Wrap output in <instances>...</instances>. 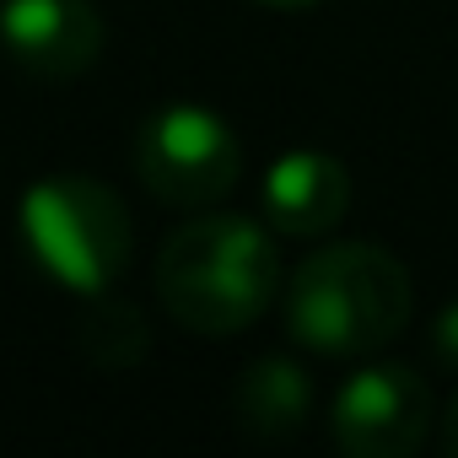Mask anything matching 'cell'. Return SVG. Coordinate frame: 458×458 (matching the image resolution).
<instances>
[{"mask_svg":"<svg viewBox=\"0 0 458 458\" xmlns=\"http://www.w3.org/2000/svg\"><path fill=\"white\" fill-rule=\"evenodd\" d=\"M233 415L249 437H292L313 415V377L286 356H259L233 388Z\"/></svg>","mask_w":458,"mask_h":458,"instance_id":"cell-8","label":"cell"},{"mask_svg":"<svg viewBox=\"0 0 458 458\" xmlns=\"http://www.w3.org/2000/svg\"><path fill=\"white\" fill-rule=\"evenodd\" d=\"M0 49L33 81H76L103 49V17L92 0H6Z\"/></svg>","mask_w":458,"mask_h":458,"instance_id":"cell-6","label":"cell"},{"mask_svg":"<svg viewBox=\"0 0 458 458\" xmlns=\"http://www.w3.org/2000/svg\"><path fill=\"white\" fill-rule=\"evenodd\" d=\"M351 205V173L340 157L297 146L286 157L270 162L265 183H259V210L276 233L286 238H318L345 216Z\"/></svg>","mask_w":458,"mask_h":458,"instance_id":"cell-7","label":"cell"},{"mask_svg":"<svg viewBox=\"0 0 458 458\" xmlns=\"http://www.w3.org/2000/svg\"><path fill=\"white\" fill-rule=\"evenodd\" d=\"M259 6H281V12H297V6H318V0H259Z\"/></svg>","mask_w":458,"mask_h":458,"instance_id":"cell-12","label":"cell"},{"mask_svg":"<svg viewBox=\"0 0 458 458\" xmlns=\"http://www.w3.org/2000/svg\"><path fill=\"white\" fill-rule=\"evenodd\" d=\"M431 356L447 367V372H458V297L437 313V324H431Z\"/></svg>","mask_w":458,"mask_h":458,"instance_id":"cell-10","label":"cell"},{"mask_svg":"<svg viewBox=\"0 0 458 458\" xmlns=\"http://www.w3.org/2000/svg\"><path fill=\"white\" fill-rule=\"evenodd\" d=\"M415 308L410 270L377 243H329L286 286V329L318 356H367L388 345Z\"/></svg>","mask_w":458,"mask_h":458,"instance_id":"cell-2","label":"cell"},{"mask_svg":"<svg viewBox=\"0 0 458 458\" xmlns=\"http://www.w3.org/2000/svg\"><path fill=\"white\" fill-rule=\"evenodd\" d=\"M140 183L178 210H205L233 194L243 173V140L205 103H162L135 135Z\"/></svg>","mask_w":458,"mask_h":458,"instance_id":"cell-4","label":"cell"},{"mask_svg":"<svg viewBox=\"0 0 458 458\" xmlns=\"http://www.w3.org/2000/svg\"><path fill=\"white\" fill-rule=\"evenodd\" d=\"M81 351L98 367H114V372L119 367H135L146 356V318H140V308L124 302V297L98 292L92 297V313L81 324Z\"/></svg>","mask_w":458,"mask_h":458,"instance_id":"cell-9","label":"cell"},{"mask_svg":"<svg viewBox=\"0 0 458 458\" xmlns=\"http://www.w3.org/2000/svg\"><path fill=\"white\" fill-rule=\"evenodd\" d=\"M281 292V254L249 216H194L157 254V297L194 335H238Z\"/></svg>","mask_w":458,"mask_h":458,"instance_id":"cell-1","label":"cell"},{"mask_svg":"<svg viewBox=\"0 0 458 458\" xmlns=\"http://www.w3.org/2000/svg\"><path fill=\"white\" fill-rule=\"evenodd\" d=\"M17 226H22L28 259H33L55 286L81 292V297L108 292V286L124 276L130 243H135V226H130L124 199H119L108 183L81 178V173L38 178V183L22 194Z\"/></svg>","mask_w":458,"mask_h":458,"instance_id":"cell-3","label":"cell"},{"mask_svg":"<svg viewBox=\"0 0 458 458\" xmlns=\"http://www.w3.org/2000/svg\"><path fill=\"white\" fill-rule=\"evenodd\" d=\"M431 383L404 361H372L335 394L329 431L351 458H410L431 431Z\"/></svg>","mask_w":458,"mask_h":458,"instance_id":"cell-5","label":"cell"},{"mask_svg":"<svg viewBox=\"0 0 458 458\" xmlns=\"http://www.w3.org/2000/svg\"><path fill=\"white\" fill-rule=\"evenodd\" d=\"M442 447L458 458V399L447 404V415H442Z\"/></svg>","mask_w":458,"mask_h":458,"instance_id":"cell-11","label":"cell"}]
</instances>
